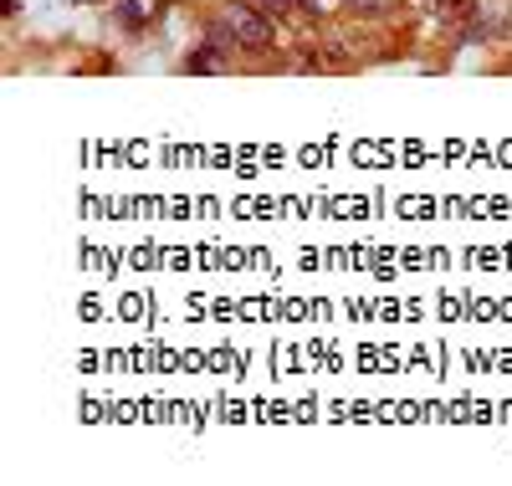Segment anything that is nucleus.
Returning a JSON list of instances; mask_svg holds the SVG:
<instances>
[{"label": "nucleus", "instance_id": "nucleus-1", "mask_svg": "<svg viewBox=\"0 0 512 486\" xmlns=\"http://www.w3.org/2000/svg\"><path fill=\"white\" fill-rule=\"evenodd\" d=\"M210 31H216L231 52H272V16L246 6V0H226L216 11V21H210Z\"/></svg>", "mask_w": 512, "mask_h": 486}, {"label": "nucleus", "instance_id": "nucleus-2", "mask_svg": "<svg viewBox=\"0 0 512 486\" xmlns=\"http://www.w3.org/2000/svg\"><path fill=\"white\" fill-rule=\"evenodd\" d=\"M226 52H231V47H226L216 31H210V47H205V52H190L185 67H190V72H226Z\"/></svg>", "mask_w": 512, "mask_h": 486}, {"label": "nucleus", "instance_id": "nucleus-3", "mask_svg": "<svg viewBox=\"0 0 512 486\" xmlns=\"http://www.w3.org/2000/svg\"><path fill=\"white\" fill-rule=\"evenodd\" d=\"M349 6H354V11H374V16H379V11H390V6H400V0H349Z\"/></svg>", "mask_w": 512, "mask_h": 486}]
</instances>
